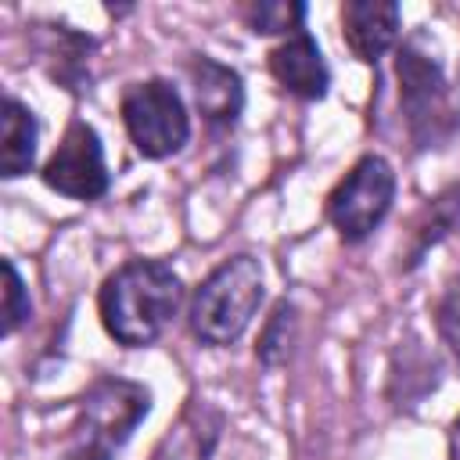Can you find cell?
<instances>
[{
    "label": "cell",
    "mask_w": 460,
    "mask_h": 460,
    "mask_svg": "<svg viewBox=\"0 0 460 460\" xmlns=\"http://www.w3.org/2000/svg\"><path fill=\"white\" fill-rule=\"evenodd\" d=\"M122 122L144 158H169L190 137L183 97L165 79H144L122 93Z\"/></svg>",
    "instance_id": "cell-5"
},
{
    "label": "cell",
    "mask_w": 460,
    "mask_h": 460,
    "mask_svg": "<svg viewBox=\"0 0 460 460\" xmlns=\"http://www.w3.org/2000/svg\"><path fill=\"white\" fill-rule=\"evenodd\" d=\"M456 219H460V187L446 190L442 198H435V201L428 205L424 223H420V230H417V244L410 248V266H417V262H420V255H424L435 241H442Z\"/></svg>",
    "instance_id": "cell-14"
},
{
    "label": "cell",
    "mask_w": 460,
    "mask_h": 460,
    "mask_svg": "<svg viewBox=\"0 0 460 460\" xmlns=\"http://www.w3.org/2000/svg\"><path fill=\"white\" fill-rule=\"evenodd\" d=\"M302 18H305V4L295 0H255L244 7V22L252 32L273 36V32H302Z\"/></svg>",
    "instance_id": "cell-13"
},
{
    "label": "cell",
    "mask_w": 460,
    "mask_h": 460,
    "mask_svg": "<svg viewBox=\"0 0 460 460\" xmlns=\"http://www.w3.org/2000/svg\"><path fill=\"white\" fill-rule=\"evenodd\" d=\"M395 75H399V101H402V115L413 144L420 151L446 147L460 129V101L442 65L420 47V40H410L395 54Z\"/></svg>",
    "instance_id": "cell-2"
},
{
    "label": "cell",
    "mask_w": 460,
    "mask_h": 460,
    "mask_svg": "<svg viewBox=\"0 0 460 460\" xmlns=\"http://www.w3.org/2000/svg\"><path fill=\"white\" fill-rule=\"evenodd\" d=\"M180 298H183V284L169 262L133 259L104 280L97 295V309L104 331L119 345L144 349L169 327V320L180 309Z\"/></svg>",
    "instance_id": "cell-1"
},
{
    "label": "cell",
    "mask_w": 460,
    "mask_h": 460,
    "mask_svg": "<svg viewBox=\"0 0 460 460\" xmlns=\"http://www.w3.org/2000/svg\"><path fill=\"white\" fill-rule=\"evenodd\" d=\"M270 72L288 93H295L302 101H320L331 86L327 61H323V54L309 32H295L280 47H273L270 50Z\"/></svg>",
    "instance_id": "cell-9"
},
{
    "label": "cell",
    "mask_w": 460,
    "mask_h": 460,
    "mask_svg": "<svg viewBox=\"0 0 460 460\" xmlns=\"http://www.w3.org/2000/svg\"><path fill=\"white\" fill-rule=\"evenodd\" d=\"M392 198H395V172H392V165L381 155H367L331 190L327 219L334 223L341 241L356 244L388 216Z\"/></svg>",
    "instance_id": "cell-6"
},
{
    "label": "cell",
    "mask_w": 460,
    "mask_h": 460,
    "mask_svg": "<svg viewBox=\"0 0 460 460\" xmlns=\"http://www.w3.org/2000/svg\"><path fill=\"white\" fill-rule=\"evenodd\" d=\"M399 4L392 0H349L341 4V36L349 43V50L374 65L385 50L395 47L399 40Z\"/></svg>",
    "instance_id": "cell-8"
},
{
    "label": "cell",
    "mask_w": 460,
    "mask_h": 460,
    "mask_svg": "<svg viewBox=\"0 0 460 460\" xmlns=\"http://www.w3.org/2000/svg\"><path fill=\"white\" fill-rule=\"evenodd\" d=\"M291 338H295V305L291 302H277L270 323L262 327V338H259V359L266 367H277L288 352H291Z\"/></svg>",
    "instance_id": "cell-15"
},
{
    "label": "cell",
    "mask_w": 460,
    "mask_h": 460,
    "mask_svg": "<svg viewBox=\"0 0 460 460\" xmlns=\"http://www.w3.org/2000/svg\"><path fill=\"white\" fill-rule=\"evenodd\" d=\"M262 302V266L252 255L219 262L190 302V331L205 345H230L244 334Z\"/></svg>",
    "instance_id": "cell-4"
},
{
    "label": "cell",
    "mask_w": 460,
    "mask_h": 460,
    "mask_svg": "<svg viewBox=\"0 0 460 460\" xmlns=\"http://www.w3.org/2000/svg\"><path fill=\"white\" fill-rule=\"evenodd\" d=\"M36 137H40L36 115L18 97H4V108H0V169L7 180L25 176L32 169Z\"/></svg>",
    "instance_id": "cell-11"
},
{
    "label": "cell",
    "mask_w": 460,
    "mask_h": 460,
    "mask_svg": "<svg viewBox=\"0 0 460 460\" xmlns=\"http://www.w3.org/2000/svg\"><path fill=\"white\" fill-rule=\"evenodd\" d=\"M90 50H93L90 36H79L68 25H50V50H47V58H54L50 75L68 90H83L90 83V72H86Z\"/></svg>",
    "instance_id": "cell-12"
},
{
    "label": "cell",
    "mask_w": 460,
    "mask_h": 460,
    "mask_svg": "<svg viewBox=\"0 0 460 460\" xmlns=\"http://www.w3.org/2000/svg\"><path fill=\"white\" fill-rule=\"evenodd\" d=\"M147 410H151V392L140 381H126V377L97 381L79 406V420L72 428L75 435L61 460H115L119 449L137 431V424L147 417Z\"/></svg>",
    "instance_id": "cell-3"
},
{
    "label": "cell",
    "mask_w": 460,
    "mask_h": 460,
    "mask_svg": "<svg viewBox=\"0 0 460 460\" xmlns=\"http://www.w3.org/2000/svg\"><path fill=\"white\" fill-rule=\"evenodd\" d=\"M32 313V302H29V288L18 273V266L11 259H4V334H14Z\"/></svg>",
    "instance_id": "cell-16"
},
{
    "label": "cell",
    "mask_w": 460,
    "mask_h": 460,
    "mask_svg": "<svg viewBox=\"0 0 460 460\" xmlns=\"http://www.w3.org/2000/svg\"><path fill=\"white\" fill-rule=\"evenodd\" d=\"M190 83H194L198 111L212 126H234L237 122V115L244 108V86H241V75L230 65L198 54L190 61Z\"/></svg>",
    "instance_id": "cell-10"
},
{
    "label": "cell",
    "mask_w": 460,
    "mask_h": 460,
    "mask_svg": "<svg viewBox=\"0 0 460 460\" xmlns=\"http://www.w3.org/2000/svg\"><path fill=\"white\" fill-rule=\"evenodd\" d=\"M435 323H438L442 341L449 345V352L460 363V270L453 273V280L446 284V291H442V298L435 305Z\"/></svg>",
    "instance_id": "cell-17"
},
{
    "label": "cell",
    "mask_w": 460,
    "mask_h": 460,
    "mask_svg": "<svg viewBox=\"0 0 460 460\" xmlns=\"http://www.w3.org/2000/svg\"><path fill=\"white\" fill-rule=\"evenodd\" d=\"M43 183L65 198L93 201L108 190V165H104V147L93 126L72 122L54 147V155L43 165Z\"/></svg>",
    "instance_id": "cell-7"
}]
</instances>
